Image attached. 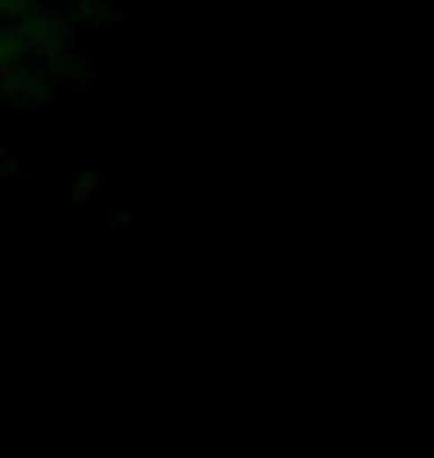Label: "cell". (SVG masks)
<instances>
[{"label": "cell", "mask_w": 434, "mask_h": 458, "mask_svg": "<svg viewBox=\"0 0 434 458\" xmlns=\"http://www.w3.org/2000/svg\"><path fill=\"white\" fill-rule=\"evenodd\" d=\"M6 170H15V161H13V155H9L6 146L0 143V176H9Z\"/></svg>", "instance_id": "5b68a950"}, {"label": "cell", "mask_w": 434, "mask_h": 458, "mask_svg": "<svg viewBox=\"0 0 434 458\" xmlns=\"http://www.w3.org/2000/svg\"><path fill=\"white\" fill-rule=\"evenodd\" d=\"M30 45H27L21 27L18 21H9V18H0V72L18 66V63L30 60Z\"/></svg>", "instance_id": "3957f363"}, {"label": "cell", "mask_w": 434, "mask_h": 458, "mask_svg": "<svg viewBox=\"0 0 434 458\" xmlns=\"http://www.w3.org/2000/svg\"><path fill=\"white\" fill-rule=\"evenodd\" d=\"M57 81L48 75V69L39 60H24L18 66L0 72V98L13 107V111L30 114L39 111L51 102V93Z\"/></svg>", "instance_id": "6da1fadb"}, {"label": "cell", "mask_w": 434, "mask_h": 458, "mask_svg": "<svg viewBox=\"0 0 434 458\" xmlns=\"http://www.w3.org/2000/svg\"><path fill=\"white\" fill-rule=\"evenodd\" d=\"M18 27H21L36 60H45L51 54L72 48V36H75V21L69 15L57 13V9L45 6L42 0H36V6H30L18 18Z\"/></svg>", "instance_id": "7a4b0ae2"}, {"label": "cell", "mask_w": 434, "mask_h": 458, "mask_svg": "<svg viewBox=\"0 0 434 458\" xmlns=\"http://www.w3.org/2000/svg\"><path fill=\"white\" fill-rule=\"evenodd\" d=\"M96 185H98V176L96 173H87V176H81L75 185H72V194H75V199H87Z\"/></svg>", "instance_id": "277c9868"}]
</instances>
